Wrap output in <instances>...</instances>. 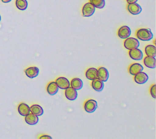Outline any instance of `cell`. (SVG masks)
Returning a JSON list of instances; mask_svg holds the SVG:
<instances>
[{"instance_id":"obj_1","label":"cell","mask_w":156,"mask_h":139,"mask_svg":"<svg viewBox=\"0 0 156 139\" xmlns=\"http://www.w3.org/2000/svg\"><path fill=\"white\" fill-rule=\"evenodd\" d=\"M136 37L138 39L143 41H149L153 38V34L149 29L141 28L137 31Z\"/></svg>"},{"instance_id":"obj_2","label":"cell","mask_w":156,"mask_h":139,"mask_svg":"<svg viewBox=\"0 0 156 139\" xmlns=\"http://www.w3.org/2000/svg\"><path fill=\"white\" fill-rule=\"evenodd\" d=\"M124 47L127 50H132L138 48L140 46V42L138 39L133 37L127 38L124 42Z\"/></svg>"},{"instance_id":"obj_3","label":"cell","mask_w":156,"mask_h":139,"mask_svg":"<svg viewBox=\"0 0 156 139\" xmlns=\"http://www.w3.org/2000/svg\"><path fill=\"white\" fill-rule=\"evenodd\" d=\"M95 7L90 2L86 3L82 8V15L83 17H88L93 15L95 12Z\"/></svg>"},{"instance_id":"obj_4","label":"cell","mask_w":156,"mask_h":139,"mask_svg":"<svg viewBox=\"0 0 156 139\" xmlns=\"http://www.w3.org/2000/svg\"><path fill=\"white\" fill-rule=\"evenodd\" d=\"M98 107V103L95 100L90 99L85 102L84 109L87 113H93Z\"/></svg>"},{"instance_id":"obj_5","label":"cell","mask_w":156,"mask_h":139,"mask_svg":"<svg viewBox=\"0 0 156 139\" xmlns=\"http://www.w3.org/2000/svg\"><path fill=\"white\" fill-rule=\"evenodd\" d=\"M131 34V30L127 26H121L118 32V35L121 39H127Z\"/></svg>"},{"instance_id":"obj_6","label":"cell","mask_w":156,"mask_h":139,"mask_svg":"<svg viewBox=\"0 0 156 139\" xmlns=\"http://www.w3.org/2000/svg\"><path fill=\"white\" fill-rule=\"evenodd\" d=\"M130 57L133 59V60H136V61H140L141 60L143 56V52L141 50L138 49V48H134L130 50L129 52Z\"/></svg>"},{"instance_id":"obj_7","label":"cell","mask_w":156,"mask_h":139,"mask_svg":"<svg viewBox=\"0 0 156 139\" xmlns=\"http://www.w3.org/2000/svg\"><path fill=\"white\" fill-rule=\"evenodd\" d=\"M109 73L108 70L104 67H99L98 70V78L103 82H105L107 81Z\"/></svg>"},{"instance_id":"obj_8","label":"cell","mask_w":156,"mask_h":139,"mask_svg":"<svg viewBox=\"0 0 156 139\" xmlns=\"http://www.w3.org/2000/svg\"><path fill=\"white\" fill-rule=\"evenodd\" d=\"M55 83L57 85L58 88H60L62 89H65L70 86L69 81L66 78L63 77H58V78H57Z\"/></svg>"},{"instance_id":"obj_9","label":"cell","mask_w":156,"mask_h":139,"mask_svg":"<svg viewBox=\"0 0 156 139\" xmlns=\"http://www.w3.org/2000/svg\"><path fill=\"white\" fill-rule=\"evenodd\" d=\"M149 79L148 75L143 72H140L136 74L134 77L135 81L138 84H144Z\"/></svg>"},{"instance_id":"obj_10","label":"cell","mask_w":156,"mask_h":139,"mask_svg":"<svg viewBox=\"0 0 156 139\" xmlns=\"http://www.w3.org/2000/svg\"><path fill=\"white\" fill-rule=\"evenodd\" d=\"M65 95L67 99L69 100H74L77 99V90L74 89L72 87H68V88L65 89Z\"/></svg>"},{"instance_id":"obj_11","label":"cell","mask_w":156,"mask_h":139,"mask_svg":"<svg viewBox=\"0 0 156 139\" xmlns=\"http://www.w3.org/2000/svg\"><path fill=\"white\" fill-rule=\"evenodd\" d=\"M127 10L132 15H138L141 13L142 8L138 4L135 2L129 4L127 6Z\"/></svg>"},{"instance_id":"obj_12","label":"cell","mask_w":156,"mask_h":139,"mask_svg":"<svg viewBox=\"0 0 156 139\" xmlns=\"http://www.w3.org/2000/svg\"><path fill=\"white\" fill-rule=\"evenodd\" d=\"M25 73L27 77L34 78L38 76L39 73V69L37 67H28L25 70Z\"/></svg>"},{"instance_id":"obj_13","label":"cell","mask_w":156,"mask_h":139,"mask_svg":"<svg viewBox=\"0 0 156 139\" xmlns=\"http://www.w3.org/2000/svg\"><path fill=\"white\" fill-rule=\"evenodd\" d=\"M143 70V67L141 64L139 63H134L130 66L129 71L131 75H135L138 73L142 72Z\"/></svg>"},{"instance_id":"obj_14","label":"cell","mask_w":156,"mask_h":139,"mask_svg":"<svg viewBox=\"0 0 156 139\" xmlns=\"http://www.w3.org/2000/svg\"><path fill=\"white\" fill-rule=\"evenodd\" d=\"M91 86L95 91L99 92V91H102V89H104V84L102 81H101L98 78H95L92 80Z\"/></svg>"},{"instance_id":"obj_15","label":"cell","mask_w":156,"mask_h":139,"mask_svg":"<svg viewBox=\"0 0 156 139\" xmlns=\"http://www.w3.org/2000/svg\"><path fill=\"white\" fill-rule=\"evenodd\" d=\"M25 121L29 125H35L38 122V117L32 113H29L25 116Z\"/></svg>"},{"instance_id":"obj_16","label":"cell","mask_w":156,"mask_h":139,"mask_svg":"<svg viewBox=\"0 0 156 139\" xmlns=\"http://www.w3.org/2000/svg\"><path fill=\"white\" fill-rule=\"evenodd\" d=\"M18 113L23 116H26L30 112L29 106L25 103H21L18 105Z\"/></svg>"},{"instance_id":"obj_17","label":"cell","mask_w":156,"mask_h":139,"mask_svg":"<svg viewBox=\"0 0 156 139\" xmlns=\"http://www.w3.org/2000/svg\"><path fill=\"white\" fill-rule=\"evenodd\" d=\"M144 64L147 67L154 69L156 67V59L154 57L147 56L144 59Z\"/></svg>"},{"instance_id":"obj_18","label":"cell","mask_w":156,"mask_h":139,"mask_svg":"<svg viewBox=\"0 0 156 139\" xmlns=\"http://www.w3.org/2000/svg\"><path fill=\"white\" fill-rule=\"evenodd\" d=\"M85 76L87 79L93 80L98 78V69L94 67H90L88 69L86 72Z\"/></svg>"},{"instance_id":"obj_19","label":"cell","mask_w":156,"mask_h":139,"mask_svg":"<svg viewBox=\"0 0 156 139\" xmlns=\"http://www.w3.org/2000/svg\"><path fill=\"white\" fill-rule=\"evenodd\" d=\"M58 91V87L56 84L55 81L50 82L47 86V92L49 94L53 96L57 94Z\"/></svg>"},{"instance_id":"obj_20","label":"cell","mask_w":156,"mask_h":139,"mask_svg":"<svg viewBox=\"0 0 156 139\" xmlns=\"http://www.w3.org/2000/svg\"><path fill=\"white\" fill-rule=\"evenodd\" d=\"M70 85L74 89L79 90L83 87V81L79 78H74L71 80Z\"/></svg>"},{"instance_id":"obj_21","label":"cell","mask_w":156,"mask_h":139,"mask_svg":"<svg viewBox=\"0 0 156 139\" xmlns=\"http://www.w3.org/2000/svg\"><path fill=\"white\" fill-rule=\"evenodd\" d=\"M30 111L32 113H33L38 116H41L44 113L43 108L40 105H37V104L32 105L30 107Z\"/></svg>"},{"instance_id":"obj_22","label":"cell","mask_w":156,"mask_h":139,"mask_svg":"<svg viewBox=\"0 0 156 139\" xmlns=\"http://www.w3.org/2000/svg\"><path fill=\"white\" fill-rule=\"evenodd\" d=\"M145 53L147 56H156V47L152 45H148L145 47Z\"/></svg>"},{"instance_id":"obj_23","label":"cell","mask_w":156,"mask_h":139,"mask_svg":"<svg viewBox=\"0 0 156 139\" xmlns=\"http://www.w3.org/2000/svg\"><path fill=\"white\" fill-rule=\"evenodd\" d=\"M28 6L27 1L26 0H16V6L21 10H24L27 9Z\"/></svg>"},{"instance_id":"obj_24","label":"cell","mask_w":156,"mask_h":139,"mask_svg":"<svg viewBox=\"0 0 156 139\" xmlns=\"http://www.w3.org/2000/svg\"><path fill=\"white\" fill-rule=\"evenodd\" d=\"M90 3H91L95 7L98 9H102L105 6V0H90Z\"/></svg>"},{"instance_id":"obj_25","label":"cell","mask_w":156,"mask_h":139,"mask_svg":"<svg viewBox=\"0 0 156 139\" xmlns=\"http://www.w3.org/2000/svg\"><path fill=\"white\" fill-rule=\"evenodd\" d=\"M155 88H156V85H153L151 88V89H150V92H151V94L152 96V97L154 99L156 98V90H155Z\"/></svg>"},{"instance_id":"obj_26","label":"cell","mask_w":156,"mask_h":139,"mask_svg":"<svg viewBox=\"0 0 156 139\" xmlns=\"http://www.w3.org/2000/svg\"><path fill=\"white\" fill-rule=\"evenodd\" d=\"M40 139H49V138L51 139L52 137L51 136H49V135H43L41 137H40Z\"/></svg>"},{"instance_id":"obj_27","label":"cell","mask_w":156,"mask_h":139,"mask_svg":"<svg viewBox=\"0 0 156 139\" xmlns=\"http://www.w3.org/2000/svg\"><path fill=\"white\" fill-rule=\"evenodd\" d=\"M127 3L129 4H132V3H135L137 2L138 0H126Z\"/></svg>"},{"instance_id":"obj_28","label":"cell","mask_w":156,"mask_h":139,"mask_svg":"<svg viewBox=\"0 0 156 139\" xmlns=\"http://www.w3.org/2000/svg\"><path fill=\"white\" fill-rule=\"evenodd\" d=\"M1 1H2V2H3L4 3H7V2H10L12 0H1Z\"/></svg>"},{"instance_id":"obj_29","label":"cell","mask_w":156,"mask_h":139,"mask_svg":"<svg viewBox=\"0 0 156 139\" xmlns=\"http://www.w3.org/2000/svg\"><path fill=\"white\" fill-rule=\"evenodd\" d=\"M1 15H0V21H1Z\"/></svg>"}]
</instances>
